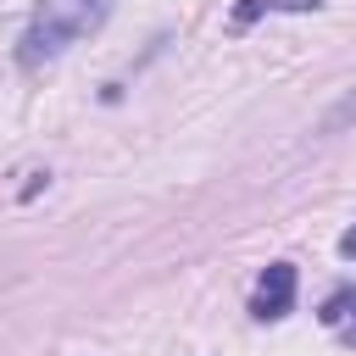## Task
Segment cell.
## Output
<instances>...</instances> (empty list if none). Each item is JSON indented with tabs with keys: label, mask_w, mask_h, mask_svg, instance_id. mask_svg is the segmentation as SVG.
I'll use <instances>...</instances> for the list:
<instances>
[{
	"label": "cell",
	"mask_w": 356,
	"mask_h": 356,
	"mask_svg": "<svg viewBox=\"0 0 356 356\" xmlns=\"http://www.w3.org/2000/svg\"><path fill=\"white\" fill-rule=\"evenodd\" d=\"M100 17H106V0H39L33 22H28V33H22L17 61H22V67H44V61H56L72 39L95 33Z\"/></svg>",
	"instance_id": "6da1fadb"
},
{
	"label": "cell",
	"mask_w": 356,
	"mask_h": 356,
	"mask_svg": "<svg viewBox=\"0 0 356 356\" xmlns=\"http://www.w3.org/2000/svg\"><path fill=\"white\" fill-rule=\"evenodd\" d=\"M289 306H295V267H289V261H273V267L261 273L256 295H250V312H256L261 323H273V317H284Z\"/></svg>",
	"instance_id": "7a4b0ae2"
},
{
	"label": "cell",
	"mask_w": 356,
	"mask_h": 356,
	"mask_svg": "<svg viewBox=\"0 0 356 356\" xmlns=\"http://www.w3.org/2000/svg\"><path fill=\"white\" fill-rule=\"evenodd\" d=\"M323 0H239L234 6V28H245V22H256L261 11H317Z\"/></svg>",
	"instance_id": "3957f363"
},
{
	"label": "cell",
	"mask_w": 356,
	"mask_h": 356,
	"mask_svg": "<svg viewBox=\"0 0 356 356\" xmlns=\"http://www.w3.org/2000/svg\"><path fill=\"white\" fill-rule=\"evenodd\" d=\"M345 128H356V83L323 111V122H317V134H345Z\"/></svg>",
	"instance_id": "277c9868"
},
{
	"label": "cell",
	"mask_w": 356,
	"mask_h": 356,
	"mask_svg": "<svg viewBox=\"0 0 356 356\" xmlns=\"http://www.w3.org/2000/svg\"><path fill=\"white\" fill-rule=\"evenodd\" d=\"M350 306H356V295H350V289H339V295H334V300L323 306V323H339V317H345Z\"/></svg>",
	"instance_id": "5b68a950"
},
{
	"label": "cell",
	"mask_w": 356,
	"mask_h": 356,
	"mask_svg": "<svg viewBox=\"0 0 356 356\" xmlns=\"http://www.w3.org/2000/svg\"><path fill=\"white\" fill-rule=\"evenodd\" d=\"M339 256H345V261H356V222L339 234Z\"/></svg>",
	"instance_id": "8992f818"
}]
</instances>
